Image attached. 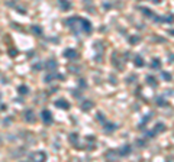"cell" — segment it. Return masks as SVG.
Returning a JSON list of instances; mask_svg holds the SVG:
<instances>
[{
    "mask_svg": "<svg viewBox=\"0 0 174 162\" xmlns=\"http://www.w3.org/2000/svg\"><path fill=\"white\" fill-rule=\"evenodd\" d=\"M62 55L67 58V59H71V61H76V59L78 58V52H77L76 49H71V48L65 49V51L62 52Z\"/></svg>",
    "mask_w": 174,
    "mask_h": 162,
    "instance_id": "3",
    "label": "cell"
},
{
    "mask_svg": "<svg viewBox=\"0 0 174 162\" xmlns=\"http://www.w3.org/2000/svg\"><path fill=\"white\" fill-rule=\"evenodd\" d=\"M151 68H152V69H155V68L160 69V68H161V61H160L158 58H154V59H152V64H151Z\"/></svg>",
    "mask_w": 174,
    "mask_h": 162,
    "instance_id": "15",
    "label": "cell"
},
{
    "mask_svg": "<svg viewBox=\"0 0 174 162\" xmlns=\"http://www.w3.org/2000/svg\"><path fill=\"white\" fill-rule=\"evenodd\" d=\"M55 106L58 107V109H62V110H70V103L65 100V99H58L57 101H55Z\"/></svg>",
    "mask_w": 174,
    "mask_h": 162,
    "instance_id": "6",
    "label": "cell"
},
{
    "mask_svg": "<svg viewBox=\"0 0 174 162\" xmlns=\"http://www.w3.org/2000/svg\"><path fill=\"white\" fill-rule=\"evenodd\" d=\"M31 31H32L33 33H36L38 36H41V35H42V29H41L39 26H36V25H33V26L31 28Z\"/></svg>",
    "mask_w": 174,
    "mask_h": 162,
    "instance_id": "19",
    "label": "cell"
},
{
    "mask_svg": "<svg viewBox=\"0 0 174 162\" xmlns=\"http://www.w3.org/2000/svg\"><path fill=\"white\" fill-rule=\"evenodd\" d=\"M147 81H148V84H149V85H152V87H157V85H158L157 80H155L154 77H152V75H148V77H147Z\"/></svg>",
    "mask_w": 174,
    "mask_h": 162,
    "instance_id": "18",
    "label": "cell"
},
{
    "mask_svg": "<svg viewBox=\"0 0 174 162\" xmlns=\"http://www.w3.org/2000/svg\"><path fill=\"white\" fill-rule=\"evenodd\" d=\"M65 25L68 28H71V31L76 33V35H80V33H90L92 32V23L90 20H87L84 17H80V16H76V17H68L65 20Z\"/></svg>",
    "mask_w": 174,
    "mask_h": 162,
    "instance_id": "1",
    "label": "cell"
},
{
    "mask_svg": "<svg viewBox=\"0 0 174 162\" xmlns=\"http://www.w3.org/2000/svg\"><path fill=\"white\" fill-rule=\"evenodd\" d=\"M141 10L144 12V15H145V16H149V17H152V12H151L149 9H147V7H141Z\"/></svg>",
    "mask_w": 174,
    "mask_h": 162,
    "instance_id": "22",
    "label": "cell"
},
{
    "mask_svg": "<svg viewBox=\"0 0 174 162\" xmlns=\"http://www.w3.org/2000/svg\"><path fill=\"white\" fill-rule=\"evenodd\" d=\"M167 162H173V156H170V159H167Z\"/></svg>",
    "mask_w": 174,
    "mask_h": 162,
    "instance_id": "28",
    "label": "cell"
},
{
    "mask_svg": "<svg viewBox=\"0 0 174 162\" xmlns=\"http://www.w3.org/2000/svg\"><path fill=\"white\" fill-rule=\"evenodd\" d=\"M138 143H139L141 146H144V145H147V142H144V139H138Z\"/></svg>",
    "mask_w": 174,
    "mask_h": 162,
    "instance_id": "26",
    "label": "cell"
},
{
    "mask_svg": "<svg viewBox=\"0 0 174 162\" xmlns=\"http://www.w3.org/2000/svg\"><path fill=\"white\" fill-rule=\"evenodd\" d=\"M165 129H167V126H165L164 123H157V125L154 126V130H152V133H154V136H155V135H158V133H164Z\"/></svg>",
    "mask_w": 174,
    "mask_h": 162,
    "instance_id": "8",
    "label": "cell"
},
{
    "mask_svg": "<svg viewBox=\"0 0 174 162\" xmlns=\"http://www.w3.org/2000/svg\"><path fill=\"white\" fill-rule=\"evenodd\" d=\"M60 6L62 10H70V7H71V5L68 2H60Z\"/></svg>",
    "mask_w": 174,
    "mask_h": 162,
    "instance_id": "20",
    "label": "cell"
},
{
    "mask_svg": "<svg viewBox=\"0 0 174 162\" xmlns=\"http://www.w3.org/2000/svg\"><path fill=\"white\" fill-rule=\"evenodd\" d=\"M47 152L45 151H35L29 155V159L32 162H47Z\"/></svg>",
    "mask_w": 174,
    "mask_h": 162,
    "instance_id": "2",
    "label": "cell"
},
{
    "mask_svg": "<svg viewBox=\"0 0 174 162\" xmlns=\"http://www.w3.org/2000/svg\"><path fill=\"white\" fill-rule=\"evenodd\" d=\"M118 158H119V155H118V152H116L115 149H109V151L106 152V159H107L109 162H116Z\"/></svg>",
    "mask_w": 174,
    "mask_h": 162,
    "instance_id": "5",
    "label": "cell"
},
{
    "mask_svg": "<svg viewBox=\"0 0 174 162\" xmlns=\"http://www.w3.org/2000/svg\"><path fill=\"white\" fill-rule=\"evenodd\" d=\"M138 42H139V38H138V36H135V38H129V43H132V45H134V43H138Z\"/></svg>",
    "mask_w": 174,
    "mask_h": 162,
    "instance_id": "23",
    "label": "cell"
},
{
    "mask_svg": "<svg viewBox=\"0 0 174 162\" xmlns=\"http://www.w3.org/2000/svg\"><path fill=\"white\" fill-rule=\"evenodd\" d=\"M134 65H135V67H138V68H141V67L144 65V59H142V57L135 55V57H134Z\"/></svg>",
    "mask_w": 174,
    "mask_h": 162,
    "instance_id": "11",
    "label": "cell"
},
{
    "mask_svg": "<svg viewBox=\"0 0 174 162\" xmlns=\"http://www.w3.org/2000/svg\"><path fill=\"white\" fill-rule=\"evenodd\" d=\"M43 65L42 64H36V65H33V69H39V68H42Z\"/></svg>",
    "mask_w": 174,
    "mask_h": 162,
    "instance_id": "27",
    "label": "cell"
},
{
    "mask_svg": "<svg viewBox=\"0 0 174 162\" xmlns=\"http://www.w3.org/2000/svg\"><path fill=\"white\" fill-rule=\"evenodd\" d=\"M103 125H104V130H106L107 133H109V132H113V130L116 129V125H113V123H107V122H106V123H103Z\"/></svg>",
    "mask_w": 174,
    "mask_h": 162,
    "instance_id": "16",
    "label": "cell"
},
{
    "mask_svg": "<svg viewBox=\"0 0 174 162\" xmlns=\"http://www.w3.org/2000/svg\"><path fill=\"white\" fill-rule=\"evenodd\" d=\"M41 119H42V122L45 125H51L52 123V113L50 110H43L41 113Z\"/></svg>",
    "mask_w": 174,
    "mask_h": 162,
    "instance_id": "4",
    "label": "cell"
},
{
    "mask_svg": "<svg viewBox=\"0 0 174 162\" xmlns=\"http://www.w3.org/2000/svg\"><path fill=\"white\" fill-rule=\"evenodd\" d=\"M0 97H2V96H0Z\"/></svg>",
    "mask_w": 174,
    "mask_h": 162,
    "instance_id": "29",
    "label": "cell"
},
{
    "mask_svg": "<svg viewBox=\"0 0 174 162\" xmlns=\"http://www.w3.org/2000/svg\"><path fill=\"white\" fill-rule=\"evenodd\" d=\"M17 93H19V94H22V96H25V94H28V93H29V88L26 85H19L17 87Z\"/></svg>",
    "mask_w": 174,
    "mask_h": 162,
    "instance_id": "14",
    "label": "cell"
},
{
    "mask_svg": "<svg viewBox=\"0 0 174 162\" xmlns=\"http://www.w3.org/2000/svg\"><path fill=\"white\" fill-rule=\"evenodd\" d=\"M70 142H71L73 146L78 148V133H71L70 135Z\"/></svg>",
    "mask_w": 174,
    "mask_h": 162,
    "instance_id": "10",
    "label": "cell"
},
{
    "mask_svg": "<svg viewBox=\"0 0 174 162\" xmlns=\"http://www.w3.org/2000/svg\"><path fill=\"white\" fill-rule=\"evenodd\" d=\"M148 120H149V116H145V117H144V120H142V123H141L139 126H142L144 123H148Z\"/></svg>",
    "mask_w": 174,
    "mask_h": 162,
    "instance_id": "25",
    "label": "cell"
},
{
    "mask_svg": "<svg viewBox=\"0 0 174 162\" xmlns=\"http://www.w3.org/2000/svg\"><path fill=\"white\" fill-rule=\"evenodd\" d=\"M54 78H60V80H62L64 77L62 75H58V74H55V73H51L50 75H47L45 77V83H50L51 80H54Z\"/></svg>",
    "mask_w": 174,
    "mask_h": 162,
    "instance_id": "13",
    "label": "cell"
},
{
    "mask_svg": "<svg viewBox=\"0 0 174 162\" xmlns=\"http://www.w3.org/2000/svg\"><path fill=\"white\" fill-rule=\"evenodd\" d=\"M163 77H164V80H167V81H171V74H167V73H163Z\"/></svg>",
    "mask_w": 174,
    "mask_h": 162,
    "instance_id": "24",
    "label": "cell"
},
{
    "mask_svg": "<svg viewBox=\"0 0 174 162\" xmlns=\"http://www.w3.org/2000/svg\"><path fill=\"white\" fill-rule=\"evenodd\" d=\"M130 152H132V146H130V145H123V146L119 149L118 155L125 158V156H129V155H130Z\"/></svg>",
    "mask_w": 174,
    "mask_h": 162,
    "instance_id": "7",
    "label": "cell"
},
{
    "mask_svg": "<svg viewBox=\"0 0 174 162\" xmlns=\"http://www.w3.org/2000/svg\"><path fill=\"white\" fill-rule=\"evenodd\" d=\"M92 107H93V103H92V101H84L83 106H81V110H83V111H89Z\"/></svg>",
    "mask_w": 174,
    "mask_h": 162,
    "instance_id": "17",
    "label": "cell"
},
{
    "mask_svg": "<svg viewBox=\"0 0 174 162\" xmlns=\"http://www.w3.org/2000/svg\"><path fill=\"white\" fill-rule=\"evenodd\" d=\"M45 67H47V69H48V71H51V73H55V71H57V68H58V64H57V61H54V59H50V61L45 64Z\"/></svg>",
    "mask_w": 174,
    "mask_h": 162,
    "instance_id": "9",
    "label": "cell"
},
{
    "mask_svg": "<svg viewBox=\"0 0 174 162\" xmlns=\"http://www.w3.org/2000/svg\"><path fill=\"white\" fill-rule=\"evenodd\" d=\"M96 119H97L99 122H102V123H106V119H104V116H103V113H97V116H96Z\"/></svg>",
    "mask_w": 174,
    "mask_h": 162,
    "instance_id": "21",
    "label": "cell"
},
{
    "mask_svg": "<svg viewBox=\"0 0 174 162\" xmlns=\"http://www.w3.org/2000/svg\"><path fill=\"white\" fill-rule=\"evenodd\" d=\"M26 122H29V123H35V114H33V111L32 110H29V111H26Z\"/></svg>",
    "mask_w": 174,
    "mask_h": 162,
    "instance_id": "12",
    "label": "cell"
}]
</instances>
